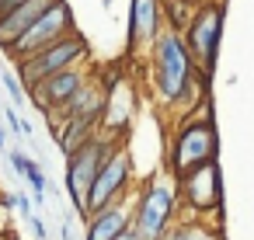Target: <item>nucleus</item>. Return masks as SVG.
<instances>
[{"mask_svg":"<svg viewBox=\"0 0 254 240\" xmlns=\"http://www.w3.org/2000/svg\"><path fill=\"white\" fill-rule=\"evenodd\" d=\"M195 73V60L191 49L185 42V35L178 32H164L157 39V46L150 49V80H153V94L160 105H174L185 91V84Z\"/></svg>","mask_w":254,"mask_h":240,"instance_id":"f257e3e1","label":"nucleus"},{"mask_svg":"<svg viewBox=\"0 0 254 240\" xmlns=\"http://www.w3.org/2000/svg\"><path fill=\"white\" fill-rule=\"evenodd\" d=\"M119 240H139V233H136V230H126V233H122Z\"/></svg>","mask_w":254,"mask_h":240,"instance_id":"5701e85b","label":"nucleus"},{"mask_svg":"<svg viewBox=\"0 0 254 240\" xmlns=\"http://www.w3.org/2000/svg\"><path fill=\"white\" fill-rule=\"evenodd\" d=\"M115 150H119V139L94 132L80 150H73V153L66 157V191H70L73 209H77L84 219H87V191H91V184H94L101 164H105Z\"/></svg>","mask_w":254,"mask_h":240,"instance_id":"7ed1b4c3","label":"nucleus"},{"mask_svg":"<svg viewBox=\"0 0 254 240\" xmlns=\"http://www.w3.org/2000/svg\"><path fill=\"white\" fill-rule=\"evenodd\" d=\"M174 212H178V184L164 174H153L136 191L132 230L139 233V240H160L174 226Z\"/></svg>","mask_w":254,"mask_h":240,"instance_id":"f03ea898","label":"nucleus"},{"mask_svg":"<svg viewBox=\"0 0 254 240\" xmlns=\"http://www.w3.org/2000/svg\"><path fill=\"white\" fill-rule=\"evenodd\" d=\"M164 7L160 0H132L129 4V46L139 56H150L157 39L164 35Z\"/></svg>","mask_w":254,"mask_h":240,"instance_id":"9b49d317","label":"nucleus"},{"mask_svg":"<svg viewBox=\"0 0 254 240\" xmlns=\"http://www.w3.org/2000/svg\"><path fill=\"white\" fill-rule=\"evenodd\" d=\"M66 35H73V7L66 4V0H60L56 7H49V11L7 49V56H14V60L21 63V60H28V56H35V53L49 49L53 42L66 39Z\"/></svg>","mask_w":254,"mask_h":240,"instance_id":"423d86ee","label":"nucleus"},{"mask_svg":"<svg viewBox=\"0 0 254 240\" xmlns=\"http://www.w3.org/2000/svg\"><path fill=\"white\" fill-rule=\"evenodd\" d=\"M28 230L35 233V240H49V226H46L42 216H32V219H28Z\"/></svg>","mask_w":254,"mask_h":240,"instance_id":"412c9836","label":"nucleus"},{"mask_svg":"<svg viewBox=\"0 0 254 240\" xmlns=\"http://www.w3.org/2000/svg\"><path fill=\"white\" fill-rule=\"evenodd\" d=\"M178 198L185 202V209L191 212H212L223 202V178H219V160L188 171L178 178Z\"/></svg>","mask_w":254,"mask_h":240,"instance_id":"1a4fd4ad","label":"nucleus"},{"mask_svg":"<svg viewBox=\"0 0 254 240\" xmlns=\"http://www.w3.org/2000/svg\"><path fill=\"white\" fill-rule=\"evenodd\" d=\"M129 181H132V157H129V150L119 143V150L101 164V171H98V178H94V184H91V191H87V216H91V212H101V209H108V205H115L119 198H126Z\"/></svg>","mask_w":254,"mask_h":240,"instance_id":"6e6552de","label":"nucleus"},{"mask_svg":"<svg viewBox=\"0 0 254 240\" xmlns=\"http://www.w3.org/2000/svg\"><path fill=\"white\" fill-rule=\"evenodd\" d=\"M181 4H188V7H195V11H198L202 4H209V0H181Z\"/></svg>","mask_w":254,"mask_h":240,"instance_id":"4be33fe9","label":"nucleus"},{"mask_svg":"<svg viewBox=\"0 0 254 240\" xmlns=\"http://www.w3.org/2000/svg\"><path fill=\"white\" fill-rule=\"evenodd\" d=\"M212 160H216V125H212V115L181 122V129L171 139V171H174V178H181L188 171H198V167H205Z\"/></svg>","mask_w":254,"mask_h":240,"instance_id":"39448f33","label":"nucleus"},{"mask_svg":"<svg viewBox=\"0 0 254 240\" xmlns=\"http://www.w3.org/2000/svg\"><path fill=\"white\" fill-rule=\"evenodd\" d=\"M160 240H219V237L202 223H174Z\"/></svg>","mask_w":254,"mask_h":240,"instance_id":"f3484780","label":"nucleus"},{"mask_svg":"<svg viewBox=\"0 0 254 240\" xmlns=\"http://www.w3.org/2000/svg\"><path fill=\"white\" fill-rule=\"evenodd\" d=\"M87 84H91V77L84 73V66H77V70H66V73H56V77L35 84V87L28 91V101L49 119V115H60Z\"/></svg>","mask_w":254,"mask_h":240,"instance_id":"9d476101","label":"nucleus"},{"mask_svg":"<svg viewBox=\"0 0 254 240\" xmlns=\"http://www.w3.org/2000/svg\"><path fill=\"white\" fill-rule=\"evenodd\" d=\"M60 4V0H28V4H21V7H14L11 14H4V18H0V49H11L49 7H56Z\"/></svg>","mask_w":254,"mask_h":240,"instance_id":"ddd939ff","label":"nucleus"},{"mask_svg":"<svg viewBox=\"0 0 254 240\" xmlns=\"http://www.w3.org/2000/svg\"><path fill=\"white\" fill-rule=\"evenodd\" d=\"M132 205H136V195H126L115 205H108L101 212H91L84 219L87 223L84 240H119L126 230H132Z\"/></svg>","mask_w":254,"mask_h":240,"instance_id":"f8f14e48","label":"nucleus"},{"mask_svg":"<svg viewBox=\"0 0 254 240\" xmlns=\"http://www.w3.org/2000/svg\"><path fill=\"white\" fill-rule=\"evenodd\" d=\"M0 112H4V119H7V125H11V132H18V136H21V129H25V119L18 115V108H14V105H7V108H0Z\"/></svg>","mask_w":254,"mask_h":240,"instance_id":"aec40b11","label":"nucleus"},{"mask_svg":"<svg viewBox=\"0 0 254 240\" xmlns=\"http://www.w3.org/2000/svg\"><path fill=\"white\" fill-rule=\"evenodd\" d=\"M0 240H18L14 233H7V230H0Z\"/></svg>","mask_w":254,"mask_h":240,"instance_id":"393cba45","label":"nucleus"},{"mask_svg":"<svg viewBox=\"0 0 254 240\" xmlns=\"http://www.w3.org/2000/svg\"><path fill=\"white\" fill-rule=\"evenodd\" d=\"M7 160H11L14 174H21V178L32 184V198H35V205H42V202H46V174H42V167H39L25 150H11Z\"/></svg>","mask_w":254,"mask_h":240,"instance_id":"4468645a","label":"nucleus"},{"mask_svg":"<svg viewBox=\"0 0 254 240\" xmlns=\"http://www.w3.org/2000/svg\"><path fill=\"white\" fill-rule=\"evenodd\" d=\"M219 39H223V4L219 0H209V4H202L185 32V42L191 49V60L202 73L212 70L216 63V53H219Z\"/></svg>","mask_w":254,"mask_h":240,"instance_id":"0eeeda50","label":"nucleus"},{"mask_svg":"<svg viewBox=\"0 0 254 240\" xmlns=\"http://www.w3.org/2000/svg\"><path fill=\"white\" fill-rule=\"evenodd\" d=\"M7 202H11V205H14V209H18L21 216H25V223H28L32 216H35V198H32V195H25V191H14V195H11Z\"/></svg>","mask_w":254,"mask_h":240,"instance_id":"6ab92c4d","label":"nucleus"},{"mask_svg":"<svg viewBox=\"0 0 254 240\" xmlns=\"http://www.w3.org/2000/svg\"><path fill=\"white\" fill-rule=\"evenodd\" d=\"M84 60H87V42L73 32V35H66V39L53 42L49 49H42V53H35V56L21 60L14 73H18V80L25 84V91H32L35 84H42V80H49V77H56V73L77 70Z\"/></svg>","mask_w":254,"mask_h":240,"instance_id":"20e7f679","label":"nucleus"},{"mask_svg":"<svg viewBox=\"0 0 254 240\" xmlns=\"http://www.w3.org/2000/svg\"><path fill=\"white\" fill-rule=\"evenodd\" d=\"M205 84H209V80H205V73H202V70L195 66V73H191V80L185 84V91H181V98H178V101H174L171 108H185V112H191V108H195V112H198L202 105H209V98H205ZM185 112H181V115H185Z\"/></svg>","mask_w":254,"mask_h":240,"instance_id":"2eb2a0df","label":"nucleus"},{"mask_svg":"<svg viewBox=\"0 0 254 240\" xmlns=\"http://www.w3.org/2000/svg\"><path fill=\"white\" fill-rule=\"evenodd\" d=\"M4 87H7V94H11V105H14V108L28 101V91H25V84L18 80V73H11V70H4Z\"/></svg>","mask_w":254,"mask_h":240,"instance_id":"a211bd4d","label":"nucleus"},{"mask_svg":"<svg viewBox=\"0 0 254 240\" xmlns=\"http://www.w3.org/2000/svg\"><path fill=\"white\" fill-rule=\"evenodd\" d=\"M160 7H164V28L185 35L188 25H191V18H195V7L181 4V0H160Z\"/></svg>","mask_w":254,"mask_h":240,"instance_id":"dca6fc26","label":"nucleus"},{"mask_svg":"<svg viewBox=\"0 0 254 240\" xmlns=\"http://www.w3.org/2000/svg\"><path fill=\"white\" fill-rule=\"evenodd\" d=\"M7 146V132H4V125H0V150Z\"/></svg>","mask_w":254,"mask_h":240,"instance_id":"b1692460","label":"nucleus"}]
</instances>
